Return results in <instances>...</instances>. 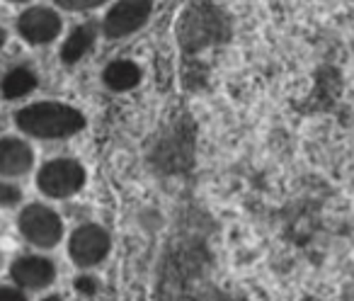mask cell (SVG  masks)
I'll list each match as a JSON object with an SVG mask.
<instances>
[{
    "mask_svg": "<svg viewBox=\"0 0 354 301\" xmlns=\"http://www.w3.org/2000/svg\"><path fill=\"white\" fill-rule=\"evenodd\" d=\"M10 3H27V0H10Z\"/></svg>",
    "mask_w": 354,
    "mask_h": 301,
    "instance_id": "18",
    "label": "cell"
},
{
    "mask_svg": "<svg viewBox=\"0 0 354 301\" xmlns=\"http://www.w3.org/2000/svg\"><path fill=\"white\" fill-rule=\"evenodd\" d=\"M22 199V190L17 185L8 183V180H0V207H15Z\"/></svg>",
    "mask_w": 354,
    "mask_h": 301,
    "instance_id": "12",
    "label": "cell"
},
{
    "mask_svg": "<svg viewBox=\"0 0 354 301\" xmlns=\"http://www.w3.org/2000/svg\"><path fill=\"white\" fill-rule=\"evenodd\" d=\"M15 124L22 134L41 141L68 138L85 127V117L78 107L64 102H35L15 114Z\"/></svg>",
    "mask_w": 354,
    "mask_h": 301,
    "instance_id": "1",
    "label": "cell"
},
{
    "mask_svg": "<svg viewBox=\"0 0 354 301\" xmlns=\"http://www.w3.org/2000/svg\"><path fill=\"white\" fill-rule=\"evenodd\" d=\"M61 27H64V22H61L59 12L49 10V8H30L17 20V32L22 35V39L37 46L56 42V37L61 35Z\"/></svg>",
    "mask_w": 354,
    "mask_h": 301,
    "instance_id": "6",
    "label": "cell"
},
{
    "mask_svg": "<svg viewBox=\"0 0 354 301\" xmlns=\"http://www.w3.org/2000/svg\"><path fill=\"white\" fill-rule=\"evenodd\" d=\"M37 88V73L25 66H17V69L8 71L0 80V93L6 100H20L25 95H30Z\"/></svg>",
    "mask_w": 354,
    "mask_h": 301,
    "instance_id": "11",
    "label": "cell"
},
{
    "mask_svg": "<svg viewBox=\"0 0 354 301\" xmlns=\"http://www.w3.org/2000/svg\"><path fill=\"white\" fill-rule=\"evenodd\" d=\"M0 301H27L20 286H0Z\"/></svg>",
    "mask_w": 354,
    "mask_h": 301,
    "instance_id": "15",
    "label": "cell"
},
{
    "mask_svg": "<svg viewBox=\"0 0 354 301\" xmlns=\"http://www.w3.org/2000/svg\"><path fill=\"white\" fill-rule=\"evenodd\" d=\"M20 233L37 248H54L64 236V221L54 209L44 204H30L17 217Z\"/></svg>",
    "mask_w": 354,
    "mask_h": 301,
    "instance_id": "3",
    "label": "cell"
},
{
    "mask_svg": "<svg viewBox=\"0 0 354 301\" xmlns=\"http://www.w3.org/2000/svg\"><path fill=\"white\" fill-rule=\"evenodd\" d=\"M109 233L97 224H83L68 241V255L78 267H95L109 255Z\"/></svg>",
    "mask_w": 354,
    "mask_h": 301,
    "instance_id": "5",
    "label": "cell"
},
{
    "mask_svg": "<svg viewBox=\"0 0 354 301\" xmlns=\"http://www.w3.org/2000/svg\"><path fill=\"white\" fill-rule=\"evenodd\" d=\"M41 301H61V296H56V294H51V296H46V299H41Z\"/></svg>",
    "mask_w": 354,
    "mask_h": 301,
    "instance_id": "17",
    "label": "cell"
},
{
    "mask_svg": "<svg viewBox=\"0 0 354 301\" xmlns=\"http://www.w3.org/2000/svg\"><path fill=\"white\" fill-rule=\"evenodd\" d=\"M6 42H8V35H6V30H3V27H0V49H3V46H6Z\"/></svg>",
    "mask_w": 354,
    "mask_h": 301,
    "instance_id": "16",
    "label": "cell"
},
{
    "mask_svg": "<svg viewBox=\"0 0 354 301\" xmlns=\"http://www.w3.org/2000/svg\"><path fill=\"white\" fill-rule=\"evenodd\" d=\"M32 163H35V154L30 143L17 136L0 138V175L3 178H20L30 173Z\"/></svg>",
    "mask_w": 354,
    "mask_h": 301,
    "instance_id": "8",
    "label": "cell"
},
{
    "mask_svg": "<svg viewBox=\"0 0 354 301\" xmlns=\"http://www.w3.org/2000/svg\"><path fill=\"white\" fill-rule=\"evenodd\" d=\"M153 12V0H117L104 15L102 32L107 39H122L133 35L148 22Z\"/></svg>",
    "mask_w": 354,
    "mask_h": 301,
    "instance_id": "4",
    "label": "cell"
},
{
    "mask_svg": "<svg viewBox=\"0 0 354 301\" xmlns=\"http://www.w3.org/2000/svg\"><path fill=\"white\" fill-rule=\"evenodd\" d=\"M141 69L138 64L133 61H127V59H117L112 64L104 66L102 71V83L107 85L109 90L114 93H124V90H131L141 83Z\"/></svg>",
    "mask_w": 354,
    "mask_h": 301,
    "instance_id": "9",
    "label": "cell"
},
{
    "mask_svg": "<svg viewBox=\"0 0 354 301\" xmlns=\"http://www.w3.org/2000/svg\"><path fill=\"white\" fill-rule=\"evenodd\" d=\"M85 185V168L73 158H54L41 165L37 188L51 199H68Z\"/></svg>",
    "mask_w": 354,
    "mask_h": 301,
    "instance_id": "2",
    "label": "cell"
},
{
    "mask_svg": "<svg viewBox=\"0 0 354 301\" xmlns=\"http://www.w3.org/2000/svg\"><path fill=\"white\" fill-rule=\"evenodd\" d=\"M10 277L20 289H44L54 282L56 267L49 257L22 255L10 265Z\"/></svg>",
    "mask_w": 354,
    "mask_h": 301,
    "instance_id": "7",
    "label": "cell"
},
{
    "mask_svg": "<svg viewBox=\"0 0 354 301\" xmlns=\"http://www.w3.org/2000/svg\"><path fill=\"white\" fill-rule=\"evenodd\" d=\"M73 286H75V289H78V291H80V294H83V296H93L95 291L100 289L97 280H95L93 275H80L78 280L73 282Z\"/></svg>",
    "mask_w": 354,
    "mask_h": 301,
    "instance_id": "14",
    "label": "cell"
},
{
    "mask_svg": "<svg viewBox=\"0 0 354 301\" xmlns=\"http://www.w3.org/2000/svg\"><path fill=\"white\" fill-rule=\"evenodd\" d=\"M56 6L61 10H68V12H80V10H93V8L104 6L107 0H54Z\"/></svg>",
    "mask_w": 354,
    "mask_h": 301,
    "instance_id": "13",
    "label": "cell"
},
{
    "mask_svg": "<svg viewBox=\"0 0 354 301\" xmlns=\"http://www.w3.org/2000/svg\"><path fill=\"white\" fill-rule=\"evenodd\" d=\"M95 37H97V30L95 25H80L71 32V37L64 42L61 46V61L64 64H78L95 44Z\"/></svg>",
    "mask_w": 354,
    "mask_h": 301,
    "instance_id": "10",
    "label": "cell"
}]
</instances>
